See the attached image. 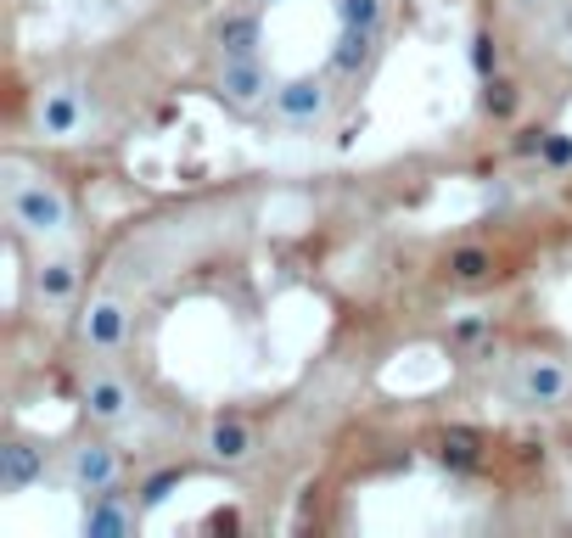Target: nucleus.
<instances>
[{
    "mask_svg": "<svg viewBox=\"0 0 572 538\" xmlns=\"http://www.w3.org/2000/svg\"><path fill=\"white\" fill-rule=\"evenodd\" d=\"M7 214L23 235L56 242L74 225V202L62 196V185H51L46 175H23V163H7Z\"/></svg>",
    "mask_w": 572,
    "mask_h": 538,
    "instance_id": "f257e3e1",
    "label": "nucleus"
},
{
    "mask_svg": "<svg viewBox=\"0 0 572 538\" xmlns=\"http://www.w3.org/2000/svg\"><path fill=\"white\" fill-rule=\"evenodd\" d=\"M572 393V370L550 354H533L517 364V398L522 404H538V410H550V404H561Z\"/></svg>",
    "mask_w": 572,
    "mask_h": 538,
    "instance_id": "f03ea898",
    "label": "nucleus"
},
{
    "mask_svg": "<svg viewBox=\"0 0 572 538\" xmlns=\"http://www.w3.org/2000/svg\"><path fill=\"white\" fill-rule=\"evenodd\" d=\"M118 471H124V460H118L113 444H79L74 454H67V483H74L79 494L118 488Z\"/></svg>",
    "mask_w": 572,
    "mask_h": 538,
    "instance_id": "7ed1b4c3",
    "label": "nucleus"
},
{
    "mask_svg": "<svg viewBox=\"0 0 572 538\" xmlns=\"http://www.w3.org/2000/svg\"><path fill=\"white\" fill-rule=\"evenodd\" d=\"M34 124H40V134H51V141H74L79 124H85V95H79L74 85H51V90H40Z\"/></svg>",
    "mask_w": 572,
    "mask_h": 538,
    "instance_id": "20e7f679",
    "label": "nucleus"
},
{
    "mask_svg": "<svg viewBox=\"0 0 572 538\" xmlns=\"http://www.w3.org/2000/svg\"><path fill=\"white\" fill-rule=\"evenodd\" d=\"M326 107H331V90H326L315 74H297V79L276 85V113H281L287 124H297V129L320 124V118H326Z\"/></svg>",
    "mask_w": 572,
    "mask_h": 538,
    "instance_id": "39448f33",
    "label": "nucleus"
},
{
    "mask_svg": "<svg viewBox=\"0 0 572 538\" xmlns=\"http://www.w3.org/2000/svg\"><path fill=\"white\" fill-rule=\"evenodd\" d=\"M124 336H129V309H124L118 297H96L90 309L79 315V343L96 348V354L124 348Z\"/></svg>",
    "mask_w": 572,
    "mask_h": 538,
    "instance_id": "423d86ee",
    "label": "nucleus"
},
{
    "mask_svg": "<svg viewBox=\"0 0 572 538\" xmlns=\"http://www.w3.org/2000/svg\"><path fill=\"white\" fill-rule=\"evenodd\" d=\"M219 95L230 107H258L269 95V74L264 56H219Z\"/></svg>",
    "mask_w": 572,
    "mask_h": 538,
    "instance_id": "0eeeda50",
    "label": "nucleus"
},
{
    "mask_svg": "<svg viewBox=\"0 0 572 538\" xmlns=\"http://www.w3.org/2000/svg\"><path fill=\"white\" fill-rule=\"evenodd\" d=\"M141 511L147 504H129L124 494H96L90 511H85V538H129L135 527H141Z\"/></svg>",
    "mask_w": 572,
    "mask_h": 538,
    "instance_id": "6e6552de",
    "label": "nucleus"
},
{
    "mask_svg": "<svg viewBox=\"0 0 572 538\" xmlns=\"http://www.w3.org/2000/svg\"><path fill=\"white\" fill-rule=\"evenodd\" d=\"M85 415L101 426H124L135 415V387L124 376H90L85 387Z\"/></svg>",
    "mask_w": 572,
    "mask_h": 538,
    "instance_id": "1a4fd4ad",
    "label": "nucleus"
},
{
    "mask_svg": "<svg viewBox=\"0 0 572 538\" xmlns=\"http://www.w3.org/2000/svg\"><path fill=\"white\" fill-rule=\"evenodd\" d=\"M40 477H46V454L12 437V444L0 449V494H28Z\"/></svg>",
    "mask_w": 572,
    "mask_h": 538,
    "instance_id": "9d476101",
    "label": "nucleus"
},
{
    "mask_svg": "<svg viewBox=\"0 0 572 538\" xmlns=\"http://www.w3.org/2000/svg\"><path fill=\"white\" fill-rule=\"evenodd\" d=\"M264 17L258 12H225L219 17V56H258Z\"/></svg>",
    "mask_w": 572,
    "mask_h": 538,
    "instance_id": "9b49d317",
    "label": "nucleus"
},
{
    "mask_svg": "<svg viewBox=\"0 0 572 538\" xmlns=\"http://www.w3.org/2000/svg\"><path fill=\"white\" fill-rule=\"evenodd\" d=\"M208 454H214L219 465H242V460L253 454V432H247V421H242V415H219V421L208 426Z\"/></svg>",
    "mask_w": 572,
    "mask_h": 538,
    "instance_id": "f8f14e48",
    "label": "nucleus"
},
{
    "mask_svg": "<svg viewBox=\"0 0 572 538\" xmlns=\"http://www.w3.org/2000/svg\"><path fill=\"white\" fill-rule=\"evenodd\" d=\"M34 292H40L46 303H67L79 292V264L74 258H46L40 269H34Z\"/></svg>",
    "mask_w": 572,
    "mask_h": 538,
    "instance_id": "ddd939ff",
    "label": "nucleus"
},
{
    "mask_svg": "<svg viewBox=\"0 0 572 538\" xmlns=\"http://www.w3.org/2000/svg\"><path fill=\"white\" fill-rule=\"evenodd\" d=\"M437 460H444L449 471H478L483 465V437L455 426V432H444V444H437Z\"/></svg>",
    "mask_w": 572,
    "mask_h": 538,
    "instance_id": "4468645a",
    "label": "nucleus"
},
{
    "mask_svg": "<svg viewBox=\"0 0 572 538\" xmlns=\"http://www.w3.org/2000/svg\"><path fill=\"white\" fill-rule=\"evenodd\" d=\"M370 40H377V28H343L336 34V51H331V67L336 74H359V67L370 62Z\"/></svg>",
    "mask_w": 572,
    "mask_h": 538,
    "instance_id": "2eb2a0df",
    "label": "nucleus"
},
{
    "mask_svg": "<svg viewBox=\"0 0 572 538\" xmlns=\"http://www.w3.org/2000/svg\"><path fill=\"white\" fill-rule=\"evenodd\" d=\"M444 269H449V281L478 286V281H488V276H494V253H488V247H455Z\"/></svg>",
    "mask_w": 572,
    "mask_h": 538,
    "instance_id": "dca6fc26",
    "label": "nucleus"
},
{
    "mask_svg": "<svg viewBox=\"0 0 572 538\" xmlns=\"http://www.w3.org/2000/svg\"><path fill=\"white\" fill-rule=\"evenodd\" d=\"M180 483H186V465H163L157 477H147V488H141V504H147V511H157V504H163L168 494H175Z\"/></svg>",
    "mask_w": 572,
    "mask_h": 538,
    "instance_id": "f3484780",
    "label": "nucleus"
},
{
    "mask_svg": "<svg viewBox=\"0 0 572 538\" xmlns=\"http://www.w3.org/2000/svg\"><path fill=\"white\" fill-rule=\"evenodd\" d=\"M343 28H377L382 23V0H336Z\"/></svg>",
    "mask_w": 572,
    "mask_h": 538,
    "instance_id": "a211bd4d",
    "label": "nucleus"
},
{
    "mask_svg": "<svg viewBox=\"0 0 572 538\" xmlns=\"http://www.w3.org/2000/svg\"><path fill=\"white\" fill-rule=\"evenodd\" d=\"M483 107H488L494 118H517L522 95H517V85H511V79H488V95H483Z\"/></svg>",
    "mask_w": 572,
    "mask_h": 538,
    "instance_id": "6ab92c4d",
    "label": "nucleus"
},
{
    "mask_svg": "<svg viewBox=\"0 0 572 538\" xmlns=\"http://www.w3.org/2000/svg\"><path fill=\"white\" fill-rule=\"evenodd\" d=\"M538 157L550 168H567L572 163V134H538Z\"/></svg>",
    "mask_w": 572,
    "mask_h": 538,
    "instance_id": "aec40b11",
    "label": "nucleus"
},
{
    "mask_svg": "<svg viewBox=\"0 0 572 538\" xmlns=\"http://www.w3.org/2000/svg\"><path fill=\"white\" fill-rule=\"evenodd\" d=\"M471 67H478L483 85L494 79V34H478V40H471Z\"/></svg>",
    "mask_w": 572,
    "mask_h": 538,
    "instance_id": "412c9836",
    "label": "nucleus"
},
{
    "mask_svg": "<svg viewBox=\"0 0 572 538\" xmlns=\"http://www.w3.org/2000/svg\"><path fill=\"white\" fill-rule=\"evenodd\" d=\"M258 7H281V0H258Z\"/></svg>",
    "mask_w": 572,
    "mask_h": 538,
    "instance_id": "4be33fe9",
    "label": "nucleus"
},
{
    "mask_svg": "<svg viewBox=\"0 0 572 538\" xmlns=\"http://www.w3.org/2000/svg\"><path fill=\"white\" fill-rule=\"evenodd\" d=\"M522 7H533V0H522Z\"/></svg>",
    "mask_w": 572,
    "mask_h": 538,
    "instance_id": "5701e85b",
    "label": "nucleus"
}]
</instances>
